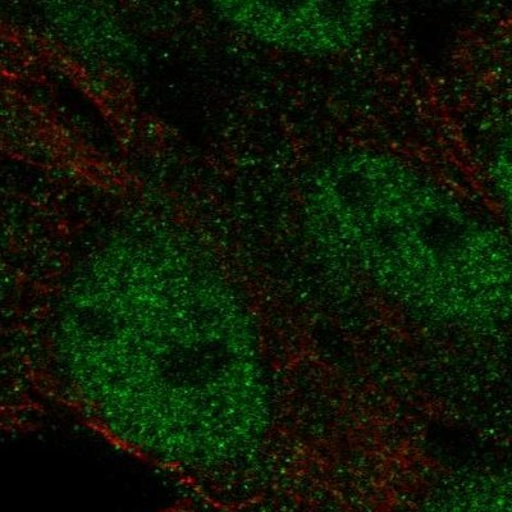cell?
I'll list each match as a JSON object with an SVG mask.
<instances>
[{"mask_svg":"<svg viewBox=\"0 0 512 512\" xmlns=\"http://www.w3.org/2000/svg\"><path fill=\"white\" fill-rule=\"evenodd\" d=\"M484 185L493 213L512 237V107L493 137L484 164Z\"/></svg>","mask_w":512,"mask_h":512,"instance_id":"3","label":"cell"},{"mask_svg":"<svg viewBox=\"0 0 512 512\" xmlns=\"http://www.w3.org/2000/svg\"><path fill=\"white\" fill-rule=\"evenodd\" d=\"M218 12L236 29L273 49L306 58L352 52L379 18L373 2L222 3Z\"/></svg>","mask_w":512,"mask_h":512,"instance_id":"2","label":"cell"},{"mask_svg":"<svg viewBox=\"0 0 512 512\" xmlns=\"http://www.w3.org/2000/svg\"><path fill=\"white\" fill-rule=\"evenodd\" d=\"M304 218L322 253L410 317L474 332L512 318L510 233L404 155L352 146L320 160Z\"/></svg>","mask_w":512,"mask_h":512,"instance_id":"1","label":"cell"}]
</instances>
